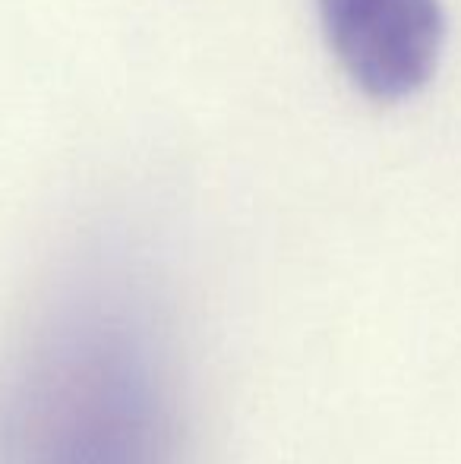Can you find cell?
Segmentation results:
<instances>
[{
    "label": "cell",
    "instance_id": "1",
    "mask_svg": "<svg viewBox=\"0 0 461 464\" xmlns=\"http://www.w3.org/2000/svg\"><path fill=\"white\" fill-rule=\"evenodd\" d=\"M0 464H178L168 342L142 281L89 266L0 370Z\"/></svg>",
    "mask_w": 461,
    "mask_h": 464
},
{
    "label": "cell",
    "instance_id": "2",
    "mask_svg": "<svg viewBox=\"0 0 461 464\" xmlns=\"http://www.w3.org/2000/svg\"><path fill=\"white\" fill-rule=\"evenodd\" d=\"M316 16L335 63L370 102H408L437 76L443 0H316Z\"/></svg>",
    "mask_w": 461,
    "mask_h": 464
}]
</instances>
